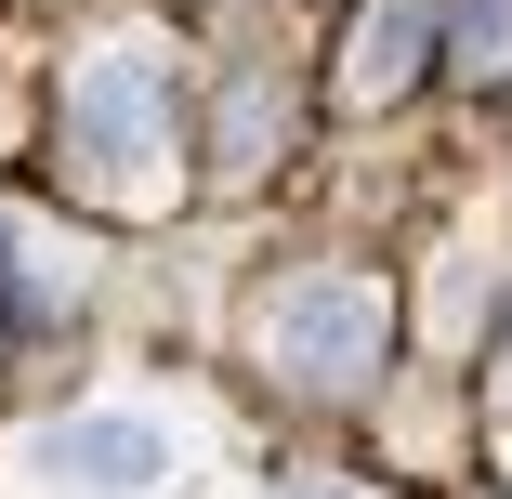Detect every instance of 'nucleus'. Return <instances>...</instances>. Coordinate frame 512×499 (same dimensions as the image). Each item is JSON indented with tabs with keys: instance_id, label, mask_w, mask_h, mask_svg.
<instances>
[{
	"instance_id": "1",
	"label": "nucleus",
	"mask_w": 512,
	"mask_h": 499,
	"mask_svg": "<svg viewBox=\"0 0 512 499\" xmlns=\"http://www.w3.org/2000/svg\"><path fill=\"white\" fill-rule=\"evenodd\" d=\"M66 184L92 211H158L171 197V53L145 27L92 40L66 66Z\"/></svg>"
},
{
	"instance_id": "2",
	"label": "nucleus",
	"mask_w": 512,
	"mask_h": 499,
	"mask_svg": "<svg viewBox=\"0 0 512 499\" xmlns=\"http://www.w3.org/2000/svg\"><path fill=\"white\" fill-rule=\"evenodd\" d=\"M381 342H394V316H381L368 276H302V289H276V316H263V355L302 394H355L381 368Z\"/></svg>"
},
{
	"instance_id": "3",
	"label": "nucleus",
	"mask_w": 512,
	"mask_h": 499,
	"mask_svg": "<svg viewBox=\"0 0 512 499\" xmlns=\"http://www.w3.org/2000/svg\"><path fill=\"white\" fill-rule=\"evenodd\" d=\"M40 473H53V486L132 499V486L171 473V447H158V421H132V408H92V421H53V434H40Z\"/></svg>"
},
{
	"instance_id": "4",
	"label": "nucleus",
	"mask_w": 512,
	"mask_h": 499,
	"mask_svg": "<svg viewBox=\"0 0 512 499\" xmlns=\"http://www.w3.org/2000/svg\"><path fill=\"white\" fill-rule=\"evenodd\" d=\"M421 66H434V0H368V27H355V53H342V92L381 106V92H407Z\"/></svg>"
},
{
	"instance_id": "5",
	"label": "nucleus",
	"mask_w": 512,
	"mask_h": 499,
	"mask_svg": "<svg viewBox=\"0 0 512 499\" xmlns=\"http://www.w3.org/2000/svg\"><path fill=\"white\" fill-rule=\"evenodd\" d=\"M473 289H486V237H460V250H447V289H434V316H421L434 342H473Z\"/></svg>"
},
{
	"instance_id": "6",
	"label": "nucleus",
	"mask_w": 512,
	"mask_h": 499,
	"mask_svg": "<svg viewBox=\"0 0 512 499\" xmlns=\"http://www.w3.org/2000/svg\"><path fill=\"white\" fill-rule=\"evenodd\" d=\"M460 66H512V0H460Z\"/></svg>"
},
{
	"instance_id": "7",
	"label": "nucleus",
	"mask_w": 512,
	"mask_h": 499,
	"mask_svg": "<svg viewBox=\"0 0 512 499\" xmlns=\"http://www.w3.org/2000/svg\"><path fill=\"white\" fill-rule=\"evenodd\" d=\"M499 408H512V342H499Z\"/></svg>"
}]
</instances>
